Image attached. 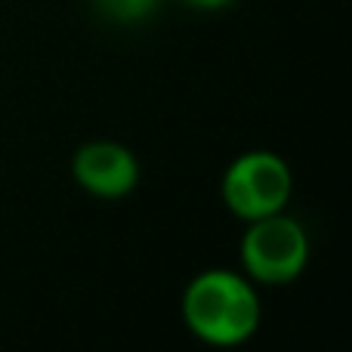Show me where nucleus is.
Here are the masks:
<instances>
[{"instance_id":"nucleus-1","label":"nucleus","mask_w":352,"mask_h":352,"mask_svg":"<svg viewBox=\"0 0 352 352\" xmlns=\"http://www.w3.org/2000/svg\"><path fill=\"white\" fill-rule=\"evenodd\" d=\"M182 322L207 346H241L263 318L256 285L244 272L204 269L182 291Z\"/></svg>"},{"instance_id":"nucleus-2","label":"nucleus","mask_w":352,"mask_h":352,"mask_svg":"<svg viewBox=\"0 0 352 352\" xmlns=\"http://www.w3.org/2000/svg\"><path fill=\"white\" fill-rule=\"evenodd\" d=\"M241 266L254 285H291L309 263V235L285 210L250 219L241 235Z\"/></svg>"},{"instance_id":"nucleus-3","label":"nucleus","mask_w":352,"mask_h":352,"mask_svg":"<svg viewBox=\"0 0 352 352\" xmlns=\"http://www.w3.org/2000/svg\"><path fill=\"white\" fill-rule=\"evenodd\" d=\"M219 192H223L226 207L238 219L250 223V219L285 210L294 192V176L281 155L269 148H254V152L238 155L226 167Z\"/></svg>"},{"instance_id":"nucleus-4","label":"nucleus","mask_w":352,"mask_h":352,"mask_svg":"<svg viewBox=\"0 0 352 352\" xmlns=\"http://www.w3.org/2000/svg\"><path fill=\"white\" fill-rule=\"evenodd\" d=\"M72 176L93 198L115 201L136 188V182H140V161L121 142L96 140L74 152Z\"/></svg>"},{"instance_id":"nucleus-5","label":"nucleus","mask_w":352,"mask_h":352,"mask_svg":"<svg viewBox=\"0 0 352 352\" xmlns=\"http://www.w3.org/2000/svg\"><path fill=\"white\" fill-rule=\"evenodd\" d=\"M158 0H96L99 12L111 22H140L155 10Z\"/></svg>"},{"instance_id":"nucleus-6","label":"nucleus","mask_w":352,"mask_h":352,"mask_svg":"<svg viewBox=\"0 0 352 352\" xmlns=\"http://www.w3.org/2000/svg\"><path fill=\"white\" fill-rule=\"evenodd\" d=\"M188 6H195V10H207V12H213V10H223V6H229L232 0H186Z\"/></svg>"}]
</instances>
